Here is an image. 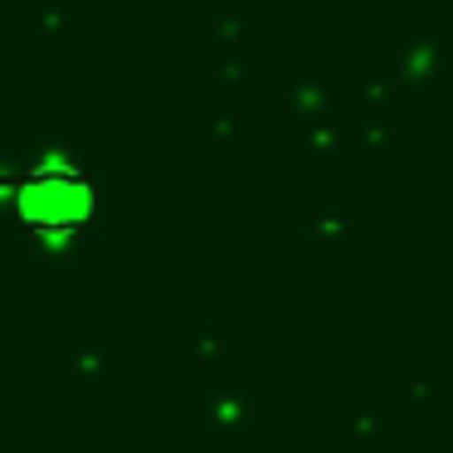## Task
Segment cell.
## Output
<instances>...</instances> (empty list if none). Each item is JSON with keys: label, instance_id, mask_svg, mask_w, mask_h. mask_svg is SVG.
Here are the masks:
<instances>
[{"label": "cell", "instance_id": "1", "mask_svg": "<svg viewBox=\"0 0 453 453\" xmlns=\"http://www.w3.org/2000/svg\"><path fill=\"white\" fill-rule=\"evenodd\" d=\"M15 215L35 234L73 239L98 215V190H93V180L73 161L50 157L20 176V186H15Z\"/></svg>", "mask_w": 453, "mask_h": 453}]
</instances>
